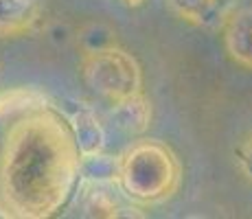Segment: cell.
<instances>
[{
	"instance_id": "cell-1",
	"label": "cell",
	"mask_w": 252,
	"mask_h": 219,
	"mask_svg": "<svg viewBox=\"0 0 252 219\" xmlns=\"http://www.w3.org/2000/svg\"><path fill=\"white\" fill-rule=\"evenodd\" d=\"M81 152L62 108L37 88L0 90V217L48 219L68 204Z\"/></svg>"
},
{
	"instance_id": "cell-2",
	"label": "cell",
	"mask_w": 252,
	"mask_h": 219,
	"mask_svg": "<svg viewBox=\"0 0 252 219\" xmlns=\"http://www.w3.org/2000/svg\"><path fill=\"white\" fill-rule=\"evenodd\" d=\"M180 184V158L160 140L140 138L123 156H119L116 187L132 202L162 204L176 195Z\"/></svg>"
},
{
	"instance_id": "cell-3",
	"label": "cell",
	"mask_w": 252,
	"mask_h": 219,
	"mask_svg": "<svg viewBox=\"0 0 252 219\" xmlns=\"http://www.w3.org/2000/svg\"><path fill=\"white\" fill-rule=\"evenodd\" d=\"M79 72L84 84L108 101H119L143 92L140 64L119 44L81 53Z\"/></svg>"
},
{
	"instance_id": "cell-4",
	"label": "cell",
	"mask_w": 252,
	"mask_h": 219,
	"mask_svg": "<svg viewBox=\"0 0 252 219\" xmlns=\"http://www.w3.org/2000/svg\"><path fill=\"white\" fill-rule=\"evenodd\" d=\"M226 53L237 66L252 70V7L232 9L221 24Z\"/></svg>"
},
{
	"instance_id": "cell-5",
	"label": "cell",
	"mask_w": 252,
	"mask_h": 219,
	"mask_svg": "<svg viewBox=\"0 0 252 219\" xmlns=\"http://www.w3.org/2000/svg\"><path fill=\"white\" fill-rule=\"evenodd\" d=\"M62 112L68 119V125L72 129V136L77 140L81 156L103 152L105 147V129L101 125V121L96 119V114L88 105L77 103V101H68L66 105H60Z\"/></svg>"
},
{
	"instance_id": "cell-6",
	"label": "cell",
	"mask_w": 252,
	"mask_h": 219,
	"mask_svg": "<svg viewBox=\"0 0 252 219\" xmlns=\"http://www.w3.org/2000/svg\"><path fill=\"white\" fill-rule=\"evenodd\" d=\"M180 20L202 29H221L237 0H167Z\"/></svg>"
},
{
	"instance_id": "cell-7",
	"label": "cell",
	"mask_w": 252,
	"mask_h": 219,
	"mask_svg": "<svg viewBox=\"0 0 252 219\" xmlns=\"http://www.w3.org/2000/svg\"><path fill=\"white\" fill-rule=\"evenodd\" d=\"M42 22L37 0H0V40L33 33Z\"/></svg>"
},
{
	"instance_id": "cell-8",
	"label": "cell",
	"mask_w": 252,
	"mask_h": 219,
	"mask_svg": "<svg viewBox=\"0 0 252 219\" xmlns=\"http://www.w3.org/2000/svg\"><path fill=\"white\" fill-rule=\"evenodd\" d=\"M112 121L127 134H143L152 125V103L143 92L112 101Z\"/></svg>"
},
{
	"instance_id": "cell-9",
	"label": "cell",
	"mask_w": 252,
	"mask_h": 219,
	"mask_svg": "<svg viewBox=\"0 0 252 219\" xmlns=\"http://www.w3.org/2000/svg\"><path fill=\"white\" fill-rule=\"evenodd\" d=\"M79 180H84V182L116 184V180H119V158L108 156L103 152L81 156Z\"/></svg>"
},
{
	"instance_id": "cell-10",
	"label": "cell",
	"mask_w": 252,
	"mask_h": 219,
	"mask_svg": "<svg viewBox=\"0 0 252 219\" xmlns=\"http://www.w3.org/2000/svg\"><path fill=\"white\" fill-rule=\"evenodd\" d=\"M116 33L108 24L103 22H90L77 33V44H79L81 53L86 51H96V48H105L110 44H116Z\"/></svg>"
},
{
	"instance_id": "cell-11",
	"label": "cell",
	"mask_w": 252,
	"mask_h": 219,
	"mask_svg": "<svg viewBox=\"0 0 252 219\" xmlns=\"http://www.w3.org/2000/svg\"><path fill=\"white\" fill-rule=\"evenodd\" d=\"M235 160H237V164H239L241 173L252 182V134L248 138L241 140L239 147L235 149Z\"/></svg>"
},
{
	"instance_id": "cell-12",
	"label": "cell",
	"mask_w": 252,
	"mask_h": 219,
	"mask_svg": "<svg viewBox=\"0 0 252 219\" xmlns=\"http://www.w3.org/2000/svg\"><path fill=\"white\" fill-rule=\"evenodd\" d=\"M125 4H127V7H140V4L145 2V0H123Z\"/></svg>"
},
{
	"instance_id": "cell-13",
	"label": "cell",
	"mask_w": 252,
	"mask_h": 219,
	"mask_svg": "<svg viewBox=\"0 0 252 219\" xmlns=\"http://www.w3.org/2000/svg\"><path fill=\"white\" fill-rule=\"evenodd\" d=\"M0 79H2V64H0Z\"/></svg>"
}]
</instances>
